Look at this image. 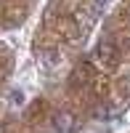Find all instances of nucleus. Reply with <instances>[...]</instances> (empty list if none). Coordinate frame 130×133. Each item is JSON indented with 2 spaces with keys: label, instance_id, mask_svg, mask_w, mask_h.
<instances>
[{
  "label": "nucleus",
  "instance_id": "3",
  "mask_svg": "<svg viewBox=\"0 0 130 133\" xmlns=\"http://www.w3.org/2000/svg\"><path fill=\"white\" fill-rule=\"evenodd\" d=\"M104 5H106V0H90V3H88V8H85V27H90L93 21L101 19Z\"/></svg>",
  "mask_w": 130,
  "mask_h": 133
},
{
  "label": "nucleus",
  "instance_id": "1",
  "mask_svg": "<svg viewBox=\"0 0 130 133\" xmlns=\"http://www.w3.org/2000/svg\"><path fill=\"white\" fill-rule=\"evenodd\" d=\"M117 56H120V48L114 45V40L101 37L98 43H96V59H98L101 64L112 66V64H117Z\"/></svg>",
  "mask_w": 130,
  "mask_h": 133
},
{
  "label": "nucleus",
  "instance_id": "2",
  "mask_svg": "<svg viewBox=\"0 0 130 133\" xmlns=\"http://www.w3.org/2000/svg\"><path fill=\"white\" fill-rule=\"evenodd\" d=\"M53 128H56L59 133H72V130L80 128V120L72 112H56L53 115Z\"/></svg>",
  "mask_w": 130,
  "mask_h": 133
}]
</instances>
